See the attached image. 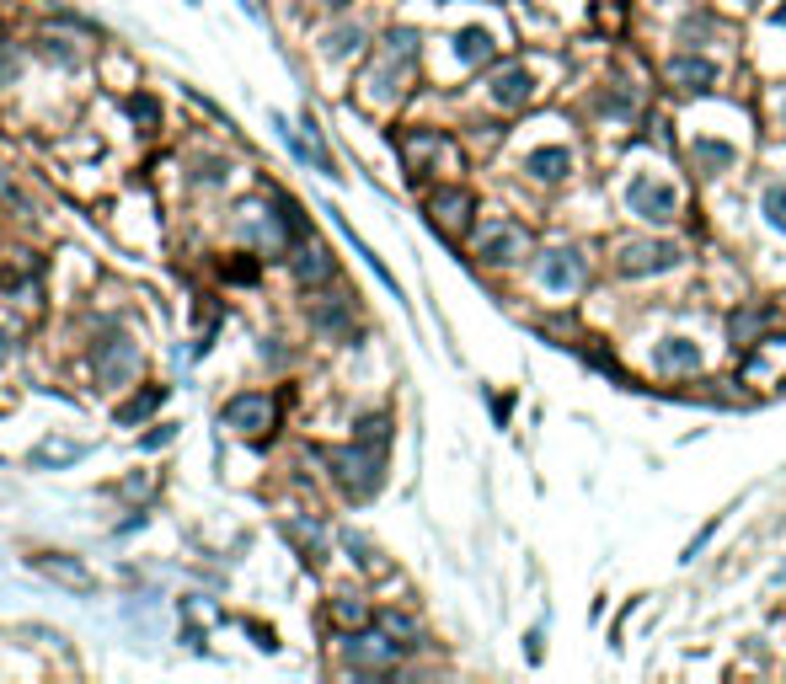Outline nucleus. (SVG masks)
I'll use <instances>...</instances> for the list:
<instances>
[{
	"label": "nucleus",
	"mask_w": 786,
	"mask_h": 684,
	"mask_svg": "<svg viewBox=\"0 0 786 684\" xmlns=\"http://www.w3.org/2000/svg\"><path fill=\"white\" fill-rule=\"evenodd\" d=\"M11 70H17V54H11V49H6V54H0V81H6V75H11Z\"/></svg>",
	"instance_id": "nucleus-28"
},
{
	"label": "nucleus",
	"mask_w": 786,
	"mask_h": 684,
	"mask_svg": "<svg viewBox=\"0 0 786 684\" xmlns=\"http://www.w3.org/2000/svg\"><path fill=\"white\" fill-rule=\"evenodd\" d=\"M760 209H765V225H770V230H781V236H786V182H776V188H765Z\"/></svg>",
	"instance_id": "nucleus-18"
},
{
	"label": "nucleus",
	"mask_w": 786,
	"mask_h": 684,
	"mask_svg": "<svg viewBox=\"0 0 786 684\" xmlns=\"http://www.w3.org/2000/svg\"><path fill=\"white\" fill-rule=\"evenodd\" d=\"M455 54L466 59V65H487V59H492V33H487V27H466V33L455 38Z\"/></svg>",
	"instance_id": "nucleus-17"
},
{
	"label": "nucleus",
	"mask_w": 786,
	"mask_h": 684,
	"mask_svg": "<svg viewBox=\"0 0 786 684\" xmlns=\"http://www.w3.org/2000/svg\"><path fill=\"white\" fill-rule=\"evenodd\" d=\"M653 364L658 369H674V375H680V369H701V348L690 337H664L653 348Z\"/></svg>",
	"instance_id": "nucleus-11"
},
{
	"label": "nucleus",
	"mask_w": 786,
	"mask_h": 684,
	"mask_svg": "<svg viewBox=\"0 0 786 684\" xmlns=\"http://www.w3.org/2000/svg\"><path fill=\"white\" fill-rule=\"evenodd\" d=\"M364 604H353V599H337V626H364Z\"/></svg>",
	"instance_id": "nucleus-24"
},
{
	"label": "nucleus",
	"mask_w": 786,
	"mask_h": 684,
	"mask_svg": "<svg viewBox=\"0 0 786 684\" xmlns=\"http://www.w3.org/2000/svg\"><path fill=\"white\" fill-rule=\"evenodd\" d=\"M407 642H391V636H380V631H369V636H348L343 652H348V663L353 668H385V663H396V652H402Z\"/></svg>",
	"instance_id": "nucleus-6"
},
{
	"label": "nucleus",
	"mask_w": 786,
	"mask_h": 684,
	"mask_svg": "<svg viewBox=\"0 0 786 684\" xmlns=\"http://www.w3.org/2000/svg\"><path fill=\"white\" fill-rule=\"evenodd\" d=\"M129 113L140 118V123H150V118H156V102H150V97H134V102H129Z\"/></svg>",
	"instance_id": "nucleus-26"
},
{
	"label": "nucleus",
	"mask_w": 786,
	"mask_h": 684,
	"mask_svg": "<svg viewBox=\"0 0 786 684\" xmlns=\"http://www.w3.org/2000/svg\"><path fill=\"white\" fill-rule=\"evenodd\" d=\"M380 626L391 631V636H412V620L407 615H380Z\"/></svg>",
	"instance_id": "nucleus-25"
},
{
	"label": "nucleus",
	"mask_w": 786,
	"mask_h": 684,
	"mask_svg": "<svg viewBox=\"0 0 786 684\" xmlns=\"http://www.w3.org/2000/svg\"><path fill=\"white\" fill-rule=\"evenodd\" d=\"M225 423L236 428V433H268V428H273V396H262V391L236 396V401L225 407Z\"/></svg>",
	"instance_id": "nucleus-5"
},
{
	"label": "nucleus",
	"mask_w": 786,
	"mask_h": 684,
	"mask_svg": "<svg viewBox=\"0 0 786 684\" xmlns=\"http://www.w3.org/2000/svg\"><path fill=\"white\" fill-rule=\"evenodd\" d=\"M225 273H230V278H257V262H252V257H246V262H230Z\"/></svg>",
	"instance_id": "nucleus-27"
},
{
	"label": "nucleus",
	"mask_w": 786,
	"mask_h": 684,
	"mask_svg": "<svg viewBox=\"0 0 786 684\" xmlns=\"http://www.w3.org/2000/svg\"><path fill=\"white\" fill-rule=\"evenodd\" d=\"M327 465H332V476H337V487H343V492L369 497V492L380 487V465H385V460H380V449H375V444H364V439H359L353 449H332Z\"/></svg>",
	"instance_id": "nucleus-1"
},
{
	"label": "nucleus",
	"mask_w": 786,
	"mask_h": 684,
	"mask_svg": "<svg viewBox=\"0 0 786 684\" xmlns=\"http://www.w3.org/2000/svg\"><path fill=\"white\" fill-rule=\"evenodd\" d=\"M284 535H295L311 556H321V546H316V540H321V535H316V524H284Z\"/></svg>",
	"instance_id": "nucleus-22"
},
{
	"label": "nucleus",
	"mask_w": 786,
	"mask_h": 684,
	"mask_svg": "<svg viewBox=\"0 0 786 684\" xmlns=\"http://www.w3.org/2000/svg\"><path fill=\"white\" fill-rule=\"evenodd\" d=\"M385 428H391V423H385V417H364V423H359V439L380 449V444H385Z\"/></svg>",
	"instance_id": "nucleus-23"
},
{
	"label": "nucleus",
	"mask_w": 786,
	"mask_h": 684,
	"mask_svg": "<svg viewBox=\"0 0 786 684\" xmlns=\"http://www.w3.org/2000/svg\"><path fill=\"white\" fill-rule=\"evenodd\" d=\"M524 171H530V177H541V182H557V177H567V171H573V155H567L562 145L530 150V155H524Z\"/></svg>",
	"instance_id": "nucleus-13"
},
{
	"label": "nucleus",
	"mask_w": 786,
	"mask_h": 684,
	"mask_svg": "<svg viewBox=\"0 0 786 684\" xmlns=\"http://www.w3.org/2000/svg\"><path fill=\"white\" fill-rule=\"evenodd\" d=\"M134 369H140V353H134L129 337H102V342H97V375H102L107 385L129 380Z\"/></svg>",
	"instance_id": "nucleus-4"
},
{
	"label": "nucleus",
	"mask_w": 786,
	"mask_h": 684,
	"mask_svg": "<svg viewBox=\"0 0 786 684\" xmlns=\"http://www.w3.org/2000/svg\"><path fill=\"white\" fill-rule=\"evenodd\" d=\"M626 209L637 214V220H647V225H669L674 214H680V193H674L669 182L631 177V182H626Z\"/></svg>",
	"instance_id": "nucleus-2"
},
{
	"label": "nucleus",
	"mask_w": 786,
	"mask_h": 684,
	"mask_svg": "<svg viewBox=\"0 0 786 684\" xmlns=\"http://www.w3.org/2000/svg\"><path fill=\"white\" fill-rule=\"evenodd\" d=\"M295 278H300L305 289H311V284H327V278H332V257L321 252L316 241H300V252H295Z\"/></svg>",
	"instance_id": "nucleus-14"
},
{
	"label": "nucleus",
	"mask_w": 786,
	"mask_h": 684,
	"mask_svg": "<svg viewBox=\"0 0 786 684\" xmlns=\"http://www.w3.org/2000/svg\"><path fill=\"white\" fill-rule=\"evenodd\" d=\"M535 97V81H530V70L524 65H508V70H498V81H492V102L498 107H524Z\"/></svg>",
	"instance_id": "nucleus-8"
},
{
	"label": "nucleus",
	"mask_w": 786,
	"mask_h": 684,
	"mask_svg": "<svg viewBox=\"0 0 786 684\" xmlns=\"http://www.w3.org/2000/svg\"><path fill=\"white\" fill-rule=\"evenodd\" d=\"M530 252V236H524V225H487L482 230V257L487 262H514Z\"/></svg>",
	"instance_id": "nucleus-7"
},
{
	"label": "nucleus",
	"mask_w": 786,
	"mask_h": 684,
	"mask_svg": "<svg viewBox=\"0 0 786 684\" xmlns=\"http://www.w3.org/2000/svg\"><path fill=\"white\" fill-rule=\"evenodd\" d=\"M690 155H696V171H712V177H717V171H728V166H733V155H738V150H733V145H722V139H696V145H690Z\"/></svg>",
	"instance_id": "nucleus-16"
},
{
	"label": "nucleus",
	"mask_w": 786,
	"mask_h": 684,
	"mask_svg": "<svg viewBox=\"0 0 786 684\" xmlns=\"http://www.w3.org/2000/svg\"><path fill=\"white\" fill-rule=\"evenodd\" d=\"M33 562V572H43V578H54V583H65V588H81V594H91V572L81 562H59V556H27Z\"/></svg>",
	"instance_id": "nucleus-12"
},
{
	"label": "nucleus",
	"mask_w": 786,
	"mask_h": 684,
	"mask_svg": "<svg viewBox=\"0 0 786 684\" xmlns=\"http://www.w3.org/2000/svg\"><path fill=\"white\" fill-rule=\"evenodd\" d=\"M738 6H760V0H738Z\"/></svg>",
	"instance_id": "nucleus-30"
},
{
	"label": "nucleus",
	"mask_w": 786,
	"mask_h": 684,
	"mask_svg": "<svg viewBox=\"0 0 786 684\" xmlns=\"http://www.w3.org/2000/svg\"><path fill=\"white\" fill-rule=\"evenodd\" d=\"M81 455H86L81 444H59V439H54V444H43L38 455H33V465H54V460H81Z\"/></svg>",
	"instance_id": "nucleus-21"
},
{
	"label": "nucleus",
	"mask_w": 786,
	"mask_h": 684,
	"mask_svg": "<svg viewBox=\"0 0 786 684\" xmlns=\"http://www.w3.org/2000/svg\"><path fill=\"white\" fill-rule=\"evenodd\" d=\"M674 262H680V246H669V241H658V246L631 241V246H621V273H626V278H642V273H669Z\"/></svg>",
	"instance_id": "nucleus-3"
},
{
	"label": "nucleus",
	"mask_w": 786,
	"mask_h": 684,
	"mask_svg": "<svg viewBox=\"0 0 786 684\" xmlns=\"http://www.w3.org/2000/svg\"><path fill=\"white\" fill-rule=\"evenodd\" d=\"M776 27H786V0H781V6H776Z\"/></svg>",
	"instance_id": "nucleus-29"
},
{
	"label": "nucleus",
	"mask_w": 786,
	"mask_h": 684,
	"mask_svg": "<svg viewBox=\"0 0 786 684\" xmlns=\"http://www.w3.org/2000/svg\"><path fill=\"white\" fill-rule=\"evenodd\" d=\"M535 273H541L546 289H573L578 278H583V257H578V252H546Z\"/></svg>",
	"instance_id": "nucleus-9"
},
{
	"label": "nucleus",
	"mask_w": 786,
	"mask_h": 684,
	"mask_svg": "<svg viewBox=\"0 0 786 684\" xmlns=\"http://www.w3.org/2000/svg\"><path fill=\"white\" fill-rule=\"evenodd\" d=\"M161 396H166L161 385H150V391H140V396L129 401V407H118V423H140L145 412H156V407H161Z\"/></svg>",
	"instance_id": "nucleus-19"
},
{
	"label": "nucleus",
	"mask_w": 786,
	"mask_h": 684,
	"mask_svg": "<svg viewBox=\"0 0 786 684\" xmlns=\"http://www.w3.org/2000/svg\"><path fill=\"white\" fill-rule=\"evenodd\" d=\"M669 81L680 86V91H712L717 65H712V59H696V54H680V59L669 65Z\"/></svg>",
	"instance_id": "nucleus-10"
},
{
	"label": "nucleus",
	"mask_w": 786,
	"mask_h": 684,
	"mask_svg": "<svg viewBox=\"0 0 786 684\" xmlns=\"http://www.w3.org/2000/svg\"><path fill=\"white\" fill-rule=\"evenodd\" d=\"M765 321H770V310H744V316H733V321H728V332H733V348H738V342L749 348V337L760 332Z\"/></svg>",
	"instance_id": "nucleus-20"
},
{
	"label": "nucleus",
	"mask_w": 786,
	"mask_h": 684,
	"mask_svg": "<svg viewBox=\"0 0 786 684\" xmlns=\"http://www.w3.org/2000/svg\"><path fill=\"white\" fill-rule=\"evenodd\" d=\"M434 225H444V230H466V214H471V193H460V188H450V193H434Z\"/></svg>",
	"instance_id": "nucleus-15"
}]
</instances>
